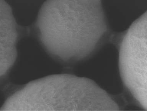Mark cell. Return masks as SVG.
I'll return each mask as SVG.
<instances>
[{
  "mask_svg": "<svg viewBox=\"0 0 147 111\" xmlns=\"http://www.w3.org/2000/svg\"><path fill=\"white\" fill-rule=\"evenodd\" d=\"M35 28L47 55L65 65L91 58L110 33L102 0H47L39 11Z\"/></svg>",
  "mask_w": 147,
  "mask_h": 111,
  "instance_id": "6da1fadb",
  "label": "cell"
},
{
  "mask_svg": "<svg viewBox=\"0 0 147 111\" xmlns=\"http://www.w3.org/2000/svg\"><path fill=\"white\" fill-rule=\"evenodd\" d=\"M86 99L80 77L70 74L51 75L22 86L6 99L0 110L79 111Z\"/></svg>",
  "mask_w": 147,
  "mask_h": 111,
  "instance_id": "7a4b0ae2",
  "label": "cell"
},
{
  "mask_svg": "<svg viewBox=\"0 0 147 111\" xmlns=\"http://www.w3.org/2000/svg\"><path fill=\"white\" fill-rule=\"evenodd\" d=\"M14 28L9 10L0 0V80L6 76L15 54Z\"/></svg>",
  "mask_w": 147,
  "mask_h": 111,
  "instance_id": "277c9868",
  "label": "cell"
},
{
  "mask_svg": "<svg viewBox=\"0 0 147 111\" xmlns=\"http://www.w3.org/2000/svg\"><path fill=\"white\" fill-rule=\"evenodd\" d=\"M118 65L123 84L147 110V12L131 23L122 37Z\"/></svg>",
  "mask_w": 147,
  "mask_h": 111,
  "instance_id": "3957f363",
  "label": "cell"
}]
</instances>
